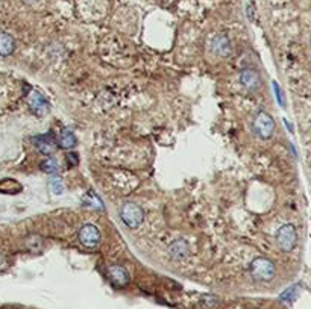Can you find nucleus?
<instances>
[{"instance_id": "f257e3e1", "label": "nucleus", "mask_w": 311, "mask_h": 309, "mask_svg": "<svg viewBox=\"0 0 311 309\" xmlns=\"http://www.w3.org/2000/svg\"><path fill=\"white\" fill-rule=\"evenodd\" d=\"M250 276L255 280H261V282H269L275 278V264L267 260V258H255L250 264Z\"/></svg>"}, {"instance_id": "f3484780", "label": "nucleus", "mask_w": 311, "mask_h": 309, "mask_svg": "<svg viewBox=\"0 0 311 309\" xmlns=\"http://www.w3.org/2000/svg\"><path fill=\"white\" fill-rule=\"evenodd\" d=\"M50 190L54 191L55 194H61L63 191H64V184H63V180H61V178H52L50 179Z\"/></svg>"}, {"instance_id": "f03ea898", "label": "nucleus", "mask_w": 311, "mask_h": 309, "mask_svg": "<svg viewBox=\"0 0 311 309\" xmlns=\"http://www.w3.org/2000/svg\"><path fill=\"white\" fill-rule=\"evenodd\" d=\"M120 218L122 222L131 228V229H137L141 223H143V218H144V214H143V210L140 206L134 202H125L120 208Z\"/></svg>"}, {"instance_id": "2eb2a0df", "label": "nucleus", "mask_w": 311, "mask_h": 309, "mask_svg": "<svg viewBox=\"0 0 311 309\" xmlns=\"http://www.w3.org/2000/svg\"><path fill=\"white\" fill-rule=\"evenodd\" d=\"M41 168H43V172L44 173H47V174H57L58 172H60V164H58V161L55 160V158H46L43 162H41Z\"/></svg>"}, {"instance_id": "1a4fd4ad", "label": "nucleus", "mask_w": 311, "mask_h": 309, "mask_svg": "<svg viewBox=\"0 0 311 309\" xmlns=\"http://www.w3.org/2000/svg\"><path fill=\"white\" fill-rule=\"evenodd\" d=\"M169 254H170V258H173L175 261L184 260V258H187L190 254V244L184 238L175 240L169 246Z\"/></svg>"}, {"instance_id": "6ab92c4d", "label": "nucleus", "mask_w": 311, "mask_h": 309, "mask_svg": "<svg viewBox=\"0 0 311 309\" xmlns=\"http://www.w3.org/2000/svg\"><path fill=\"white\" fill-rule=\"evenodd\" d=\"M66 161H67L69 167H76V166L79 164V156H78L76 153H69V154H67V158H66Z\"/></svg>"}, {"instance_id": "20e7f679", "label": "nucleus", "mask_w": 311, "mask_h": 309, "mask_svg": "<svg viewBox=\"0 0 311 309\" xmlns=\"http://www.w3.org/2000/svg\"><path fill=\"white\" fill-rule=\"evenodd\" d=\"M253 132L260 138H263V140L270 138L273 135V132H275V122H273V118L267 112H260L253 120Z\"/></svg>"}, {"instance_id": "7ed1b4c3", "label": "nucleus", "mask_w": 311, "mask_h": 309, "mask_svg": "<svg viewBox=\"0 0 311 309\" xmlns=\"http://www.w3.org/2000/svg\"><path fill=\"white\" fill-rule=\"evenodd\" d=\"M275 240H276V244L278 247L282 250V252H291L296 244H297V235H296V229L293 224L287 223V224H282L276 235H275Z\"/></svg>"}, {"instance_id": "aec40b11", "label": "nucleus", "mask_w": 311, "mask_h": 309, "mask_svg": "<svg viewBox=\"0 0 311 309\" xmlns=\"http://www.w3.org/2000/svg\"><path fill=\"white\" fill-rule=\"evenodd\" d=\"M272 86H273V90H275V92H276L278 102L281 103V105H284V98H282V92H281V88H279V85H278L276 82H273V84H272Z\"/></svg>"}, {"instance_id": "412c9836", "label": "nucleus", "mask_w": 311, "mask_h": 309, "mask_svg": "<svg viewBox=\"0 0 311 309\" xmlns=\"http://www.w3.org/2000/svg\"><path fill=\"white\" fill-rule=\"evenodd\" d=\"M7 254L2 252V250H0V270H4L5 267H8V260H7Z\"/></svg>"}, {"instance_id": "6e6552de", "label": "nucleus", "mask_w": 311, "mask_h": 309, "mask_svg": "<svg viewBox=\"0 0 311 309\" xmlns=\"http://www.w3.org/2000/svg\"><path fill=\"white\" fill-rule=\"evenodd\" d=\"M28 102H29V105L31 108L38 114V116H44L50 111V105H49V102L35 90H32L29 94H28Z\"/></svg>"}, {"instance_id": "0eeeda50", "label": "nucleus", "mask_w": 311, "mask_h": 309, "mask_svg": "<svg viewBox=\"0 0 311 309\" xmlns=\"http://www.w3.org/2000/svg\"><path fill=\"white\" fill-rule=\"evenodd\" d=\"M240 82L247 91H256L261 86V78L260 73L253 68H244L240 73Z\"/></svg>"}, {"instance_id": "423d86ee", "label": "nucleus", "mask_w": 311, "mask_h": 309, "mask_svg": "<svg viewBox=\"0 0 311 309\" xmlns=\"http://www.w3.org/2000/svg\"><path fill=\"white\" fill-rule=\"evenodd\" d=\"M211 52L216 55V56H219V58H226V56H229L231 55V50H232V47H231V41H229V38H228V35H225V34H219V35H216V36H213V40H211Z\"/></svg>"}, {"instance_id": "a211bd4d", "label": "nucleus", "mask_w": 311, "mask_h": 309, "mask_svg": "<svg viewBox=\"0 0 311 309\" xmlns=\"http://www.w3.org/2000/svg\"><path fill=\"white\" fill-rule=\"evenodd\" d=\"M297 297V286H291L290 290H287L282 296H281V298L284 300V302H293L294 298Z\"/></svg>"}, {"instance_id": "9b49d317", "label": "nucleus", "mask_w": 311, "mask_h": 309, "mask_svg": "<svg viewBox=\"0 0 311 309\" xmlns=\"http://www.w3.org/2000/svg\"><path fill=\"white\" fill-rule=\"evenodd\" d=\"M32 141L43 154H52L57 150V141L52 135H38Z\"/></svg>"}, {"instance_id": "f8f14e48", "label": "nucleus", "mask_w": 311, "mask_h": 309, "mask_svg": "<svg viewBox=\"0 0 311 309\" xmlns=\"http://www.w3.org/2000/svg\"><path fill=\"white\" fill-rule=\"evenodd\" d=\"M25 247L29 253L34 254H40L44 252L46 247V240L44 236H41L40 234H29L25 240Z\"/></svg>"}, {"instance_id": "39448f33", "label": "nucleus", "mask_w": 311, "mask_h": 309, "mask_svg": "<svg viewBox=\"0 0 311 309\" xmlns=\"http://www.w3.org/2000/svg\"><path fill=\"white\" fill-rule=\"evenodd\" d=\"M78 238H79V242L87 247V248H96L99 244H100V230L97 229V226L88 223V224H84L78 234Z\"/></svg>"}, {"instance_id": "9d476101", "label": "nucleus", "mask_w": 311, "mask_h": 309, "mask_svg": "<svg viewBox=\"0 0 311 309\" xmlns=\"http://www.w3.org/2000/svg\"><path fill=\"white\" fill-rule=\"evenodd\" d=\"M108 278L116 286H126L129 284V273L122 266H111L108 268Z\"/></svg>"}, {"instance_id": "dca6fc26", "label": "nucleus", "mask_w": 311, "mask_h": 309, "mask_svg": "<svg viewBox=\"0 0 311 309\" xmlns=\"http://www.w3.org/2000/svg\"><path fill=\"white\" fill-rule=\"evenodd\" d=\"M76 136L73 135V132L70 130H64L60 136V146L63 148H73L76 146Z\"/></svg>"}, {"instance_id": "4468645a", "label": "nucleus", "mask_w": 311, "mask_h": 309, "mask_svg": "<svg viewBox=\"0 0 311 309\" xmlns=\"http://www.w3.org/2000/svg\"><path fill=\"white\" fill-rule=\"evenodd\" d=\"M22 184H19L16 179L7 178L0 180V192H7V194H17L22 191Z\"/></svg>"}, {"instance_id": "ddd939ff", "label": "nucleus", "mask_w": 311, "mask_h": 309, "mask_svg": "<svg viewBox=\"0 0 311 309\" xmlns=\"http://www.w3.org/2000/svg\"><path fill=\"white\" fill-rule=\"evenodd\" d=\"M14 50H16L14 38L7 32H0V56H10L14 54Z\"/></svg>"}]
</instances>
